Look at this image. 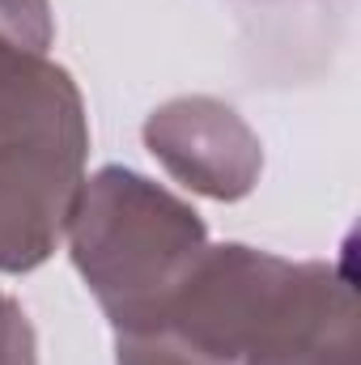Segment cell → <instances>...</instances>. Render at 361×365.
Returning <instances> with one entry per match:
<instances>
[{
	"mask_svg": "<svg viewBox=\"0 0 361 365\" xmlns=\"http://www.w3.org/2000/svg\"><path fill=\"white\" fill-rule=\"evenodd\" d=\"M213 365H361L353 272L221 242L145 314Z\"/></svg>",
	"mask_w": 361,
	"mask_h": 365,
	"instance_id": "cell-1",
	"label": "cell"
},
{
	"mask_svg": "<svg viewBox=\"0 0 361 365\" xmlns=\"http://www.w3.org/2000/svg\"><path fill=\"white\" fill-rule=\"evenodd\" d=\"M51 0H0V272L43 268L64 242L90 158V115L51 60Z\"/></svg>",
	"mask_w": 361,
	"mask_h": 365,
	"instance_id": "cell-2",
	"label": "cell"
},
{
	"mask_svg": "<svg viewBox=\"0 0 361 365\" xmlns=\"http://www.w3.org/2000/svg\"><path fill=\"white\" fill-rule=\"evenodd\" d=\"M64 238L111 327L158 310L208 251L204 217L171 187L128 166L86 175Z\"/></svg>",
	"mask_w": 361,
	"mask_h": 365,
	"instance_id": "cell-3",
	"label": "cell"
},
{
	"mask_svg": "<svg viewBox=\"0 0 361 365\" xmlns=\"http://www.w3.org/2000/svg\"><path fill=\"white\" fill-rule=\"evenodd\" d=\"M145 149L153 162L204 200H247L264 175L260 132L213 93H179L149 110Z\"/></svg>",
	"mask_w": 361,
	"mask_h": 365,
	"instance_id": "cell-4",
	"label": "cell"
},
{
	"mask_svg": "<svg viewBox=\"0 0 361 365\" xmlns=\"http://www.w3.org/2000/svg\"><path fill=\"white\" fill-rule=\"evenodd\" d=\"M0 365H39V344H34L30 314L4 289H0Z\"/></svg>",
	"mask_w": 361,
	"mask_h": 365,
	"instance_id": "cell-5",
	"label": "cell"
}]
</instances>
